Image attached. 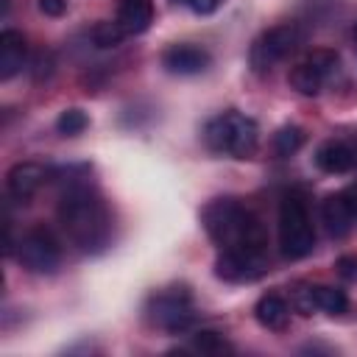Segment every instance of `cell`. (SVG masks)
<instances>
[{
	"instance_id": "obj_23",
	"label": "cell",
	"mask_w": 357,
	"mask_h": 357,
	"mask_svg": "<svg viewBox=\"0 0 357 357\" xmlns=\"http://www.w3.org/2000/svg\"><path fill=\"white\" fill-rule=\"evenodd\" d=\"M170 3H184V6H190L195 14H212L220 0H170Z\"/></svg>"
},
{
	"instance_id": "obj_1",
	"label": "cell",
	"mask_w": 357,
	"mask_h": 357,
	"mask_svg": "<svg viewBox=\"0 0 357 357\" xmlns=\"http://www.w3.org/2000/svg\"><path fill=\"white\" fill-rule=\"evenodd\" d=\"M201 223L209 234V240L220 251H254L265 254L268 234L262 220L245 209L237 198H215L204 206Z\"/></svg>"
},
{
	"instance_id": "obj_16",
	"label": "cell",
	"mask_w": 357,
	"mask_h": 357,
	"mask_svg": "<svg viewBox=\"0 0 357 357\" xmlns=\"http://www.w3.org/2000/svg\"><path fill=\"white\" fill-rule=\"evenodd\" d=\"M254 315H257V321H259L265 329L282 332V329L287 326V321H290V307H287L284 298H279V296H262V298L257 301V307H254Z\"/></svg>"
},
{
	"instance_id": "obj_3",
	"label": "cell",
	"mask_w": 357,
	"mask_h": 357,
	"mask_svg": "<svg viewBox=\"0 0 357 357\" xmlns=\"http://www.w3.org/2000/svg\"><path fill=\"white\" fill-rule=\"evenodd\" d=\"M204 142L209 151L234 156V159H248L259 148V128L251 117L240 112H223L212 117L204 128Z\"/></svg>"
},
{
	"instance_id": "obj_21",
	"label": "cell",
	"mask_w": 357,
	"mask_h": 357,
	"mask_svg": "<svg viewBox=\"0 0 357 357\" xmlns=\"http://www.w3.org/2000/svg\"><path fill=\"white\" fill-rule=\"evenodd\" d=\"M86 126H89V117H86L81 109H64V112L59 114V120H56V128H59V134H64V137H75V134H81Z\"/></svg>"
},
{
	"instance_id": "obj_5",
	"label": "cell",
	"mask_w": 357,
	"mask_h": 357,
	"mask_svg": "<svg viewBox=\"0 0 357 357\" xmlns=\"http://www.w3.org/2000/svg\"><path fill=\"white\" fill-rule=\"evenodd\" d=\"M304 33L296 22H282L268 28L265 33H259L248 50V61L254 67V73H271L282 59H287L298 45H301Z\"/></svg>"
},
{
	"instance_id": "obj_17",
	"label": "cell",
	"mask_w": 357,
	"mask_h": 357,
	"mask_svg": "<svg viewBox=\"0 0 357 357\" xmlns=\"http://www.w3.org/2000/svg\"><path fill=\"white\" fill-rule=\"evenodd\" d=\"M310 293H312L315 307L324 310V312H329V315H343L349 310V296L340 287H332V284H310Z\"/></svg>"
},
{
	"instance_id": "obj_9",
	"label": "cell",
	"mask_w": 357,
	"mask_h": 357,
	"mask_svg": "<svg viewBox=\"0 0 357 357\" xmlns=\"http://www.w3.org/2000/svg\"><path fill=\"white\" fill-rule=\"evenodd\" d=\"M268 257L254 251H220L215 259V273L223 282H254L265 273Z\"/></svg>"
},
{
	"instance_id": "obj_22",
	"label": "cell",
	"mask_w": 357,
	"mask_h": 357,
	"mask_svg": "<svg viewBox=\"0 0 357 357\" xmlns=\"http://www.w3.org/2000/svg\"><path fill=\"white\" fill-rule=\"evenodd\" d=\"M335 268H337L340 279H346V282H357V254H346V257H340V259L335 262Z\"/></svg>"
},
{
	"instance_id": "obj_25",
	"label": "cell",
	"mask_w": 357,
	"mask_h": 357,
	"mask_svg": "<svg viewBox=\"0 0 357 357\" xmlns=\"http://www.w3.org/2000/svg\"><path fill=\"white\" fill-rule=\"evenodd\" d=\"M346 195H349V201H351V206H354V215H357V184H354L351 190H346Z\"/></svg>"
},
{
	"instance_id": "obj_12",
	"label": "cell",
	"mask_w": 357,
	"mask_h": 357,
	"mask_svg": "<svg viewBox=\"0 0 357 357\" xmlns=\"http://www.w3.org/2000/svg\"><path fill=\"white\" fill-rule=\"evenodd\" d=\"M321 218L326 223V231L332 237H346L354 223H357V215H354V206L349 201L346 192H335V195H326L324 204H321Z\"/></svg>"
},
{
	"instance_id": "obj_10",
	"label": "cell",
	"mask_w": 357,
	"mask_h": 357,
	"mask_svg": "<svg viewBox=\"0 0 357 357\" xmlns=\"http://www.w3.org/2000/svg\"><path fill=\"white\" fill-rule=\"evenodd\" d=\"M50 176H53V170L45 167V165H39V162H20V165H14V167L8 170L6 184H8L11 198L28 201V198H33V192H36Z\"/></svg>"
},
{
	"instance_id": "obj_4",
	"label": "cell",
	"mask_w": 357,
	"mask_h": 357,
	"mask_svg": "<svg viewBox=\"0 0 357 357\" xmlns=\"http://www.w3.org/2000/svg\"><path fill=\"white\" fill-rule=\"evenodd\" d=\"M279 245L287 259H301L315 248V229L298 195H284L279 204Z\"/></svg>"
},
{
	"instance_id": "obj_26",
	"label": "cell",
	"mask_w": 357,
	"mask_h": 357,
	"mask_svg": "<svg viewBox=\"0 0 357 357\" xmlns=\"http://www.w3.org/2000/svg\"><path fill=\"white\" fill-rule=\"evenodd\" d=\"M351 39H354V47H357V22H354V28H351Z\"/></svg>"
},
{
	"instance_id": "obj_6",
	"label": "cell",
	"mask_w": 357,
	"mask_h": 357,
	"mask_svg": "<svg viewBox=\"0 0 357 357\" xmlns=\"http://www.w3.org/2000/svg\"><path fill=\"white\" fill-rule=\"evenodd\" d=\"M148 318L167 329V332H184L195 324V307H192V296L187 293V287H170L162 290L151 298L148 307Z\"/></svg>"
},
{
	"instance_id": "obj_2",
	"label": "cell",
	"mask_w": 357,
	"mask_h": 357,
	"mask_svg": "<svg viewBox=\"0 0 357 357\" xmlns=\"http://www.w3.org/2000/svg\"><path fill=\"white\" fill-rule=\"evenodd\" d=\"M59 223L81 251H100L112 237V218L106 204L89 187H70L59 201Z\"/></svg>"
},
{
	"instance_id": "obj_14",
	"label": "cell",
	"mask_w": 357,
	"mask_h": 357,
	"mask_svg": "<svg viewBox=\"0 0 357 357\" xmlns=\"http://www.w3.org/2000/svg\"><path fill=\"white\" fill-rule=\"evenodd\" d=\"M25 53H28L25 36H22L20 31L6 28V31L0 33V78H3V81L14 78V75L22 70Z\"/></svg>"
},
{
	"instance_id": "obj_11",
	"label": "cell",
	"mask_w": 357,
	"mask_h": 357,
	"mask_svg": "<svg viewBox=\"0 0 357 357\" xmlns=\"http://www.w3.org/2000/svg\"><path fill=\"white\" fill-rule=\"evenodd\" d=\"M162 64L173 75H198L209 67V53L195 45H173L162 53Z\"/></svg>"
},
{
	"instance_id": "obj_18",
	"label": "cell",
	"mask_w": 357,
	"mask_h": 357,
	"mask_svg": "<svg viewBox=\"0 0 357 357\" xmlns=\"http://www.w3.org/2000/svg\"><path fill=\"white\" fill-rule=\"evenodd\" d=\"M304 145V131L298 126H282L276 134H273V151L279 156H290L296 153L298 148Z\"/></svg>"
},
{
	"instance_id": "obj_7",
	"label": "cell",
	"mask_w": 357,
	"mask_h": 357,
	"mask_svg": "<svg viewBox=\"0 0 357 357\" xmlns=\"http://www.w3.org/2000/svg\"><path fill=\"white\" fill-rule=\"evenodd\" d=\"M17 259L31 273H53L59 268V262H61V245L47 229L36 226V229H31V231H25L20 237Z\"/></svg>"
},
{
	"instance_id": "obj_15",
	"label": "cell",
	"mask_w": 357,
	"mask_h": 357,
	"mask_svg": "<svg viewBox=\"0 0 357 357\" xmlns=\"http://www.w3.org/2000/svg\"><path fill=\"white\" fill-rule=\"evenodd\" d=\"M117 22L126 33H142L153 22L151 0H117Z\"/></svg>"
},
{
	"instance_id": "obj_24",
	"label": "cell",
	"mask_w": 357,
	"mask_h": 357,
	"mask_svg": "<svg viewBox=\"0 0 357 357\" xmlns=\"http://www.w3.org/2000/svg\"><path fill=\"white\" fill-rule=\"evenodd\" d=\"M39 11L47 17H61L67 11V0H39Z\"/></svg>"
},
{
	"instance_id": "obj_13",
	"label": "cell",
	"mask_w": 357,
	"mask_h": 357,
	"mask_svg": "<svg viewBox=\"0 0 357 357\" xmlns=\"http://www.w3.org/2000/svg\"><path fill=\"white\" fill-rule=\"evenodd\" d=\"M315 165L324 173H349L357 165V145L343 139H329L315 151Z\"/></svg>"
},
{
	"instance_id": "obj_20",
	"label": "cell",
	"mask_w": 357,
	"mask_h": 357,
	"mask_svg": "<svg viewBox=\"0 0 357 357\" xmlns=\"http://www.w3.org/2000/svg\"><path fill=\"white\" fill-rule=\"evenodd\" d=\"M123 36H126V31L120 28L117 20H114V22L103 20V22H98V25L92 28V42H95L98 47H117V45L123 42Z\"/></svg>"
},
{
	"instance_id": "obj_19",
	"label": "cell",
	"mask_w": 357,
	"mask_h": 357,
	"mask_svg": "<svg viewBox=\"0 0 357 357\" xmlns=\"http://www.w3.org/2000/svg\"><path fill=\"white\" fill-rule=\"evenodd\" d=\"M192 349L201 351V354H226L231 351V346L223 340L220 332H212V329H201L192 335Z\"/></svg>"
},
{
	"instance_id": "obj_8",
	"label": "cell",
	"mask_w": 357,
	"mask_h": 357,
	"mask_svg": "<svg viewBox=\"0 0 357 357\" xmlns=\"http://www.w3.org/2000/svg\"><path fill=\"white\" fill-rule=\"evenodd\" d=\"M337 53L335 50H326V47H318L312 53H307L287 75L290 86L298 92V95H318L321 86L326 84V78L337 70Z\"/></svg>"
}]
</instances>
